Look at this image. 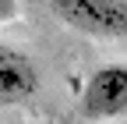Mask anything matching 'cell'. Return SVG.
<instances>
[{"instance_id":"7a4b0ae2","label":"cell","mask_w":127,"mask_h":124,"mask_svg":"<svg viewBox=\"0 0 127 124\" xmlns=\"http://www.w3.org/2000/svg\"><path fill=\"white\" fill-rule=\"evenodd\" d=\"M85 121H113L127 114V64H102L81 92Z\"/></svg>"},{"instance_id":"6da1fadb","label":"cell","mask_w":127,"mask_h":124,"mask_svg":"<svg viewBox=\"0 0 127 124\" xmlns=\"http://www.w3.org/2000/svg\"><path fill=\"white\" fill-rule=\"evenodd\" d=\"M50 11L78 32L127 39V4L124 0H53Z\"/></svg>"},{"instance_id":"3957f363","label":"cell","mask_w":127,"mask_h":124,"mask_svg":"<svg viewBox=\"0 0 127 124\" xmlns=\"http://www.w3.org/2000/svg\"><path fill=\"white\" fill-rule=\"evenodd\" d=\"M35 92H39V71L32 57L14 46H0V106L28 103Z\"/></svg>"},{"instance_id":"277c9868","label":"cell","mask_w":127,"mask_h":124,"mask_svg":"<svg viewBox=\"0 0 127 124\" xmlns=\"http://www.w3.org/2000/svg\"><path fill=\"white\" fill-rule=\"evenodd\" d=\"M18 14H21V4H18V0H0V25L14 21Z\"/></svg>"}]
</instances>
